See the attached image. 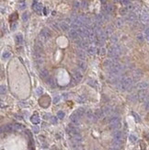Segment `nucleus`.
Instances as JSON below:
<instances>
[{
	"mask_svg": "<svg viewBox=\"0 0 149 150\" xmlns=\"http://www.w3.org/2000/svg\"><path fill=\"white\" fill-rule=\"evenodd\" d=\"M51 38V31H49L47 28L42 29L40 32V35H39V40H41L43 43H45L48 41V40Z\"/></svg>",
	"mask_w": 149,
	"mask_h": 150,
	"instance_id": "f257e3e1",
	"label": "nucleus"
},
{
	"mask_svg": "<svg viewBox=\"0 0 149 150\" xmlns=\"http://www.w3.org/2000/svg\"><path fill=\"white\" fill-rule=\"evenodd\" d=\"M137 96H138V100L141 102H145V101L149 100V93L146 91V89L139 90Z\"/></svg>",
	"mask_w": 149,
	"mask_h": 150,
	"instance_id": "f03ea898",
	"label": "nucleus"
},
{
	"mask_svg": "<svg viewBox=\"0 0 149 150\" xmlns=\"http://www.w3.org/2000/svg\"><path fill=\"white\" fill-rule=\"evenodd\" d=\"M73 77L76 79L77 82H80L83 78L82 74L80 73V71H78L77 69H74V70H73Z\"/></svg>",
	"mask_w": 149,
	"mask_h": 150,
	"instance_id": "7ed1b4c3",
	"label": "nucleus"
},
{
	"mask_svg": "<svg viewBox=\"0 0 149 150\" xmlns=\"http://www.w3.org/2000/svg\"><path fill=\"white\" fill-rule=\"evenodd\" d=\"M112 136H113V140H116V141H120V142H122V140H123V133L121 132V131H114V133L112 134Z\"/></svg>",
	"mask_w": 149,
	"mask_h": 150,
	"instance_id": "20e7f679",
	"label": "nucleus"
},
{
	"mask_svg": "<svg viewBox=\"0 0 149 150\" xmlns=\"http://www.w3.org/2000/svg\"><path fill=\"white\" fill-rule=\"evenodd\" d=\"M78 36H79V34H78L77 30H75V29H71L70 31H68V37L73 41H75Z\"/></svg>",
	"mask_w": 149,
	"mask_h": 150,
	"instance_id": "39448f33",
	"label": "nucleus"
},
{
	"mask_svg": "<svg viewBox=\"0 0 149 150\" xmlns=\"http://www.w3.org/2000/svg\"><path fill=\"white\" fill-rule=\"evenodd\" d=\"M149 87V84L146 81H141V82H138L136 84L135 88L139 89V90H142V89H146V88Z\"/></svg>",
	"mask_w": 149,
	"mask_h": 150,
	"instance_id": "423d86ee",
	"label": "nucleus"
},
{
	"mask_svg": "<svg viewBox=\"0 0 149 150\" xmlns=\"http://www.w3.org/2000/svg\"><path fill=\"white\" fill-rule=\"evenodd\" d=\"M32 8H33V10L35 11L37 14L41 15V11H42V5H41V3L33 4V5H32Z\"/></svg>",
	"mask_w": 149,
	"mask_h": 150,
	"instance_id": "0eeeda50",
	"label": "nucleus"
},
{
	"mask_svg": "<svg viewBox=\"0 0 149 150\" xmlns=\"http://www.w3.org/2000/svg\"><path fill=\"white\" fill-rule=\"evenodd\" d=\"M140 20L144 23H148L149 22V14L146 12H142L140 14Z\"/></svg>",
	"mask_w": 149,
	"mask_h": 150,
	"instance_id": "6e6552de",
	"label": "nucleus"
},
{
	"mask_svg": "<svg viewBox=\"0 0 149 150\" xmlns=\"http://www.w3.org/2000/svg\"><path fill=\"white\" fill-rule=\"evenodd\" d=\"M114 63L111 59H109V60H106V61H104V64H103V65H104V67L106 68V69H108V70H110L111 68L113 67V65H114Z\"/></svg>",
	"mask_w": 149,
	"mask_h": 150,
	"instance_id": "1a4fd4ad",
	"label": "nucleus"
},
{
	"mask_svg": "<svg viewBox=\"0 0 149 150\" xmlns=\"http://www.w3.org/2000/svg\"><path fill=\"white\" fill-rule=\"evenodd\" d=\"M70 121H71V123L73 124H75V125H79V117L77 116L76 113L72 114L71 116H70Z\"/></svg>",
	"mask_w": 149,
	"mask_h": 150,
	"instance_id": "9d476101",
	"label": "nucleus"
},
{
	"mask_svg": "<svg viewBox=\"0 0 149 150\" xmlns=\"http://www.w3.org/2000/svg\"><path fill=\"white\" fill-rule=\"evenodd\" d=\"M136 19H137V17H136L135 13H134V12H131L130 14H128L127 18H126V20L128 21H130V22H134V21L136 20Z\"/></svg>",
	"mask_w": 149,
	"mask_h": 150,
	"instance_id": "9b49d317",
	"label": "nucleus"
},
{
	"mask_svg": "<svg viewBox=\"0 0 149 150\" xmlns=\"http://www.w3.org/2000/svg\"><path fill=\"white\" fill-rule=\"evenodd\" d=\"M77 55L80 60H85V59L87 58L86 52H84V51H82V50H78V51L77 52Z\"/></svg>",
	"mask_w": 149,
	"mask_h": 150,
	"instance_id": "f8f14e48",
	"label": "nucleus"
},
{
	"mask_svg": "<svg viewBox=\"0 0 149 150\" xmlns=\"http://www.w3.org/2000/svg\"><path fill=\"white\" fill-rule=\"evenodd\" d=\"M59 25H60V29H61L62 31H69V25L67 24V22H65V21H62Z\"/></svg>",
	"mask_w": 149,
	"mask_h": 150,
	"instance_id": "ddd939ff",
	"label": "nucleus"
},
{
	"mask_svg": "<svg viewBox=\"0 0 149 150\" xmlns=\"http://www.w3.org/2000/svg\"><path fill=\"white\" fill-rule=\"evenodd\" d=\"M94 114L96 115V117L98 118V119H101V118H103V116H104V111H103V110H100V109H98L95 111V112H94Z\"/></svg>",
	"mask_w": 149,
	"mask_h": 150,
	"instance_id": "4468645a",
	"label": "nucleus"
},
{
	"mask_svg": "<svg viewBox=\"0 0 149 150\" xmlns=\"http://www.w3.org/2000/svg\"><path fill=\"white\" fill-rule=\"evenodd\" d=\"M40 76H41V78H44L46 79L47 78H49V72L47 69H41L40 71Z\"/></svg>",
	"mask_w": 149,
	"mask_h": 150,
	"instance_id": "2eb2a0df",
	"label": "nucleus"
},
{
	"mask_svg": "<svg viewBox=\"0 0 149 150\" xmlns=\"http://www.w3.org/2000/svg\"><path fill=\"white\" fill-rule=\"evenodd\" d=\"M77 65H78V67L80 68L81 70H83V71H85V70L87 69V64H86V62H84V60H80V61H78V63H77Z\"/></svg>",
	"mask_w": 149,
	"mask_h": 150,
	"instance_id": "dca6fc26",
	"label": "nucleus"
},
{
	"mask_svg": "<svg viewBox=\"0 0 149 150\" xmlns=\"http://www.w3.org/2000/svg\"><path fill=\"white\" fill-rule=\"evenodd\" d=\"M46 83H47V85H49V86L52 87V88H54V87H55L54 79H53L52 78H51V77H49V78H46Z\"/></svg>",
	"mask_w": 149,
	"mask_h": 150,
	"instance_id": "f3484780",
	"label": "nucleus"
},
{
	"mask_svg": "<svg viewBox=\"0 0 149 150\" xmlns=\"http://www.w3.org/2000/svg\"><path fill=\"white\" fill-rule=\"evenodd\" d=\"M109 123H110V124H114L121 123V121H120V118H119L118 116H113V117H111V118L110 119Z\"/></svg>",
	"mask_w": 149,
	"mask_h": 150,
	"instance_id": "a211bd4d",
	"label": "nucleus"
},
{
	"mask_svg": "<svg viewBox=\"0 0 149 150\" xmlns=\"http://www.w3.org/2000/svg\"><path fill=\"white\" fill-rule=\"evenodd\" d=\"M142 76H143V73H142L141 70H139V69L135 70L134 72V79H139Z\"/></svg>",
	"mask_w": 149,
	"mask_h": 150,
	"instance_id": "6ab92c4d",
	"label": "nucleus"
},
{
	"mask_svg": "<svg viewBox=\"0 0 149 150\" xmlns=\"http://www.w3.org/2000/svg\"><path fill=\"white\" fill-rule=\"evenodd\" d=\"M87 52L90 55H95L97 53V48L95 46H89V48L87 49Z\"/></svg>",
	"mask_w": 149,
	"mask_h": 150,
	"instance_id": "aec40b11",
	"label": "nucleus"
},
{
	"mask_svg": "<svg viewBox=\"0 0 149 150\" xmlns=\"http://www.w3.org/2000/svg\"><path fill=\"white\" fill-rule=\"evenodd\" d=\"M79 45H80V47H82L83 49H88L89 48V41H86V40H82L81 43Z\"/></svg>",
	"mask_w": 149,
	"mask_h": 150,
	"instance_id": "412c9836",
	"label": "nucleus"
},
{
	"mask_svg": "<svg viewBox=\"0 0 149 150\" xmlns=\"http://www.w3.org/2000/svg\"><path fill=\"white\" fill-rule=\"evenodd\" d=\"M15 40L18 44H21L23 42V36H22V34H20V33L19 34H17L15 37Z\"/></svg>",
	"mask_w": 149,
	"mask_h": 150,
	"instance_id": "4be33fe9",
	"label": "nucleus"
},
{
	"mask_svg": "<svg viewBox=\"0 0 149 150\" xmlns=\"http://www.w3.org/2000/svg\"><path fill=\"white\" fill-rule=\"evenodd\" d=\"M14 128V126H12L11 124H6V125H5V126H3L2 128H1V131L2 132H8V131H11V130Z\"/></svg>",
	"mask_w": 149,
	"mask_h": 150,
	"instance_id": "5701e85b",
	"label": "nucleus"
},
{
	"mask_svg": "<svg viewBox=\"0 0 149 150\" xmlns=\"http://www.w3.org/2000/svg\"><path fill=\"white\" fill-rule=\"evenodd\" d=\"M75 113L77 114V115L78 116V117H79V118H81L83 115L86 113V111H85V110L83 109V108H79L78 110H77V111H76Z\"/></svg>",
	"mask_w": 149,
	"mask_h": 150,
	"instance_id": "b1692460",
	"label": "nucleus"
},
{
	"mask_svg": "<svg viewBox=\"0 0 149 150\" xmlns=\"http://www.w3.org/2000/svg\"><path fill=\"white\" fill-rule=\"evenodd\" d=\"M103 111H104V113L106 114V115H110V114L112 112V109L110 106H105L103 108Z\"/></svg>",
	"mask_w": 149,
	"mask_h": 150,
	"instance_id": "393cba45",
	"label": "nucleus"
},
{
	"mask_svg": "<svg viewBox=\"0 0 149 150\" xmlns=\"http://www.w3.org/2000/svg\"><path fill=\"white\" fill-rule=\"evenodd\" d=\"M113 10H114V7L112 5H110V4H109V5L105 7V11L107 13H111V12H113Z\"/></svg>",
	"mask_w": 149,
	"mask_h": 150,
	"instance_id": "a878e982",
	"label": "nucleus"
},
{
	"mask_svg": "<svg viewBox=\"0 0 149 150\" xmlns=\"http://www.w3.org/2000/svg\"><path fill=\"white\" fill-rule=\"evenodd\" d=\"M115 24H116V27H118V28H122L124 24V20H123V19H118V20H116V22H115Z\"/></svg>",
	"mask_w": 149,
	"mask_h": 150,
	"instance_id": "bb28decb",
	"label": "nucleus"
},
{
	"mask_svg": "<svg viewBox=\"0 0 149 150\" xmlns=\"http://www.w3.org/2000/svg\"><path fill=\"white\" fill-rule=\"evenodd\" d=\"M31 123L34 124H38L40 123V119H39L38 116H32L31 118Z\"/></svg>",
	"mask_w": 149,
	"mask_h": 150,
	"instance_id": "cd10ccee",
	"label": "nucleus"
},
{
	"mask_svg": "<svg viewBox=\"0 0 149 150\" xmlns=\"http://www.w3.org/2000/svg\"><path fill=\"white\" fill-rule=\"evenodd\" d=\"M144 39L147 41H149V28H146V29L144 30Z\"/></svg>",
	"mask_w": 149,
	"mask_h": 150,
	"instance_id": "c85d7f7f",
	"label": "nucleus"
},
{
	"mask_svg": "<svg viewBox=\"0 0 149 150\" xmlns=\"http://www.w3.org/2000/svg\"><path fill=\"white\" fill-rule=\"evenodd\" d=\"M129 140H130V142H132V143H135V142L137 141V137H136V135H129Z\"/></svg>",
	"mask_w": 149,
	"mask_h": 150,
	"instance_id": "c756f323",
	"label": "nucleus"
},
{
	"mask_svg": "<svg viewBox=\"0 0 149 150\" xmlns=\"http://www.w3.org/2000/svg\"><path fill=\"white\" fill-rule=\"evenodd\" d=\"M127 12H128V9H127L126 7H123V8L120 9V14H121L122 16L127 15Z\"/></svg>",
	"mask_w": 149,
	"mask_h": 150,
	"instance_id": "7c9ffc66",
	"label": "nucleus"
},
{
	"mask_svg": "<svg viewBox=\"0 0 149 150\" xmlns=\"http://www.w3.org/2000/svg\"><path fill=\"white\" fill-rule=\"evenodd\" d=\"M129 99H130L131 101H135V100H137V99H138L137 94H133V95H131V96L129 97Z\"/></svg>",
	"mask_w": 149,
	"mask_h": 150,
	"instance_id": "2f4dec72",
	"label": "nucleus"
},
{
	"mask_svg": "<svg viewBox=\"0 0 149 150\" xmlns=\"http://www.w3.org/2000/svg\"><path fill=\"white\" fill-rule=\"evenodd\" d=\"M57 118H59V119H64V118H65V112L62 111H59L57 112Z\"/></svg>",
	"mask_w": 149,
	"mask_h": 150,
	"instance_id": "473e14b6",
	"label": "nucleus"
},
{
	"mask_svg": "<svg viewBox=\"0 0 149 150\" xmlns=\"http://www.w3.org/2000/svg\"><path fill=\"white\" fill-rule=\"evenodd\" d=\"M0 92H1V95H4L6 92V88L5 85H1L0 87Z\"/></svg>",
	"mask_w": 149,
	"mask_h": 150,
	"instance_id": "72a5a7b5",
	"label": "nucleus"
},
{
	"mask_svg": "<svg viewBox=\"0 0 149 150\" xmlns=\"http://www.w3.org/2000/svg\"><path fill=\"white\" fill-rule=\"evenodd\" d=\"M3 59H5V60H6V59H8L9 57L11 56V53L9 52H5L4 53H3Z\"/></svg>",
	"mask_w": 149,
	"mask_h": 150,
	"instance_id": "f704fd0d",
	"label": "nucleus"
},
{
	"mask_svg": "<svg viewBox=\"0 0 149 150\" xmlns=\"http://www.w3.org/2000/svg\"><path fill=\"white\" fill-rule=\"evenodd\" d=\"M60 99H61V97L60 96H55L54 98H53V99H52V102L54 104H57V103H59V101H60Z\"/></svg>",
	"mask_w": 149,
	"mask_h": 150,
	"instance_id": "c9c22d12",
	"label": "nucleus"
},
{
	"mask_svg": "<svg viewBox=\"0 0 149 150\" xmlns=\"http://www.w3.org/2000/svg\"><path fill=\"white\" fill-rule=\"evenodd\" d=\"M85 99H86V98H85L84 96H78V97H77V102H78V103H83V102L85 101Z\"/></svg>",
	"mask_w": 149,
	"mask_h": 150,
	"instance_id": "e433bc0d",
	"label": "nucleus"
},
{
	"mask_svg": "<svg viewBox=\"0 0 149 150\" xmlns=\"http://www.w3.org/2000/svg\"><path fill=\"white\" fill-rule=\"evenodd\" d=\"M106 53H107V51H106V49L102 47L101 49H100V51H99V54H100V56H104V55H106Z\"/></svg>",
	"mask_w": 149,
	"mask_h": 150,
	"instance_id": "4c0bfd02",
	"label": "nucleus"
},
{
	"mask_svg": "<svg viewBox=\"0 0 149 150\" xmlns=\"http://www.w3.org/2000/svg\"><path fill=\"white\" fill-rule=\"evenodd\" d=\"M28 20H29V14H28L27 12H25V13L22 15V20L24 21V22H26V21H28Z\"/></svg>",
	"mask_w": 149,
	"mask_h": 150,
	"instance_id": "58836bf2",
	"label": "nucleus"
},
{
	"mask_svg": "<svg viewBox=\"0 0 149 150\" xmlns=\"http://www.w3.org/2000/svg\"><path fill=\"white\" fill-rule=\"evenodd\" d=\"M136 39H137V41H139L140 42H142V41H144V36L143 34H138L137 37H136Z\"/></svg>",
	"mask_w": 149,
	"mask_h": 150,
	"instance_id": "ea45409f",
	"label": "nucleus"
},
{
	"mask_svg": "<svg viewBox=\"0 0 149 150\" xmlns=\"http://www.w3.org/2000/svg\"><path fill=\"white\" fill-rule=\"evenodd\" d=\"M26 7V3L24 1H21L20 3H19V9H25Z\"/></svg>",
	"mask_w": 149,
	"mask_h": 150,
	"instance_id": "a19ab883",
	"label": "nucleus"
},
{
	"mask_svg": "<svg viewBox=\"0 0 149 150\" xmlns=\"http://www.w3.org/2000/svg\"><path fill=\"white\" fill-rule=\"evenodd\" d=\"M110 41H112V43H117V41H118V37L116 36V35H112V36L110 37Z\"/></svg>",
	"mask_w": 149,
	"mask_h": 150,
	"instance_id": "79ce46f5",
	"label": "nucleus"
},
{
	"mask_svg": "<svg viewBox=\"0 0 149 150\" xmlns=\"http://www.w3.org/2000/svg\"><path fill=\"white\" fill-rule=\"evenodd\" d=\"M42 92H43V89H42L41 88H38L36 89V94L38 95V96L41 95V94H42Z\"/></svg>",
	"mask_w": 149,
	"mask_h": 150,
	"instance_id": "37998d69",
	"label": "nucleus"
},
{
	"mask_svg": "<svg viewBox=\"0 0 149 150\" xmlns=\"http://www.w3.org/2000/svg\"><path fill=\"white\" fill-rule=\"evenodd\" d=\"M121 3L124 6H128L130 5V0H121Z\"/></svg>",
	"mask_w": 149,
	"mask_h": 150,
	"instance_id": "c03bdc74",
	"label": "nucleus"
},
{
	"mask_svg": "<svg viewBox=\"0 0 149 150\" xmlns=\"http://www.w3.org/2000/svg\"><path fill=\"white\" fill-rule=\"evenodd\" d=\"M111 32H112V29H111L110 27H109L108 29H107V30L105 31V33H106V35H110V34Z\"/></svg>",
	"mask_w": 149,
	"mask_h": 150,
	"instance_id": "a18cd8bd",
	"label": "nucleus"
},
{
	"mask_svg": "<svg viewBox=\"0 0 149 150\" xmlns=\"http://www.w3.org/2000/svg\"><path fill=\"white\" fill-rule=\"evenodd\" d=\"M14 129L15 130H20L22 129V125L21 124H17L14 125Z\"/></svg>",
	"mask_w": 149,
	"mask_h": 150,
	"instance_id": "49530a36",
	"label": "nucleus"
},
{
	"mask_svg": "<svg viewBox=\"0 0 149 150\" xmlns=\"http://www.w3.org/2000/svg\"><path fill=\"white\" fill-rule=\"evenodd\" d=\"M17 26H18V24H17L16 22L12 23V24H11V30H12L13 31H16V30H17Z\"/></svg>",
	"mask_w": 149,
	"mask_h": 150,
	"instance_id": "de8ad7c7",
	"label": "nucleus"
},
{
	"mask_svg": "<svg viewBox=\"0 0 149 150\" xmlns=\"http://www.w3.org/2000/svg\"><path fill=\"white\" fill-rule=\"evenodd\" d=\"M144 107L146 111H149V100H147V101H145V102H144Z\"/></svg>",
	"mask_w": 149,
	"mask_h": 150,
	"instance_id": "09e8293b",
	"label": "nucleus"
},
{
	"mask_svg": "<svg viewBox=\"0 0 149 150\" xmlns=\"http://www.w3.org/2000/svg\"><path fill=\"white\" fill-rule=\"evenodd\" d=\"M51 121L52 124H57V118L56 117H51Z\"/></svg>",
	"mask_w": 149,
	"mask_h": 150,
	"instance_id": "8fccbe9b",
	"label": "nucleus"
},
{
	"mask_svg": "<svg viewBox=\"0 0 149 150\" xmlns=\"http://www.w3.org/2000/svg\"><path fill=\"white\" fill-rule=\"evenodd\" d=\"M133 115L134 116V118H135V120H136V122H140V117H139L137 114L134 113V112H133Z\"/></svg>",
	"mask_w": 149,
	"mask_h": 150,
	"instance_id": "3c124183",
	"label": "nucleus"
},
{
	"mask_svg": "<svg viewBox=\"0 0 149 150\" xmlns=\"http://www.w3.org/2000/svg\"><path fill=\"white\" fill-rule=\"evenodd\" d=\"M32 130H33V132H34L35 134H37V133H39V127H38V126H33V128H32Z\"/></svg>",
	"mask_w": 149,
	"mask_h": 150,
	"instance_id": "603ef678",
	"label": "nucleus"
},
{
	"mask_svg": "<svg viewBox=\"0 0 149 150\" xmlns=\"http://www.w3.org/2000/svg\"><path fill=\"white\" fill-rule=\"evenodd\" d=\"M49 118H50V114H44V115H43V119L47 120V119H49Z\"/></svg>",
	"mask_w": 149,
	"mask_h": 150,
	"instance_id": "864d4df0",
	"label": "nucleus"
},
{
	"mask_svg": "<svg viewBox=\"0 0 149 150\" xmlns=\"http://www.w3.org/2000/svg\"><path fill=\"white\" fill-rule=\"evenodd\" d=\"M82 7H84V8H85V7H87V1H83Z\"/></svg>",
	"mask_w": 149,
	"mask_h": 150,
	"instance_id": "5fc2aeb1",
	"label": "nucleus"
},
{
	"mask_svg": "<svg viewBox=\"0 0 149 150\" xmlns=\"http://www.w3.org/2000/svg\"><path fill=\"white\" fill-rule=\"evenodd\" d=\"M127 9H128V10H133V9H134V7H133L132 5H128Z\"/></svg>",
	"mask_w": 149,
	"mask_h": 150,
	"instance_id": "6e6d98bb",
	"label": "nucleus"
},
{
	"mask_svg": "<svg viewBox=\"0 0 149 150\" xmlns=\"http://www.w3.org/2000/svg\"><path fill=\"white\" fill-rule=\"evenodd\" d=\"M80 7V4H79V3H78V2H77V1H76V2H75V7Z\"/></svg>",
	"mask_w": 149,
	"mask_h": 150,
	"instance_id": "4d7b16f0",
	"label": "nucleus"
},
{
	"mask_svg": "<svg viewBox=\"0 0 149 150\" xmlns=\"http://www.w3.org/2000/svg\"><path fill=\"white\" fill-rule=\"evenodd\" d=\"M62 97L64 98H67V97H68V94H67V93H64L62 95Z\"/></svg>",
	"mask_w": 149,
	"mask_h": 150,
	"instance_id": "13d9d810",
	"label": "nucleus"
},
{
	"mask_svg": "<svg viewBox=\"0 0 149 150\" xmlns=\"http://www.w3.org/2000/svg\"><path fill=\"white\" fill-rule=\"evenodd\" d=\"M109 150H119V149L117 148V147H114V146H112V147H110Z\"/></svg>",
	"mask_w": 149,
	"mask_h": 150,
	"instance_id": "bf43d9fd",
	"label": "nucleus"
},
{
	"mask_svg": "<svg viewBox=\"0 0 149 150\" xmlns=\"http://www.w3.org/2000/svg\"><path fill=\"white\" fill-rule=\"evenodd\" d=\"M53 28H54V29H57V30H58V27H57L56 24H53Z\"/></svg>",
	"mask_w": 149,
	"mask_h": 150,
	"instance_id": "052dcab7",
	"label": "nucleus"
},
{
	"mask_svg": "<svg viewBox=\"0 0 149 150\" xmlns=\"http://www.w3.org/2000/svg\"><path fill=\"white\" fill-rule=\"evenodd\" d=\"M115 2H121V0H114Z\"/></svg>",
	"mask_w": 149,
	"mask_h": 150,
	"instance_id": "680f3d73",
	"label": "nucleus"
},
{
	"mask_svg": "<svg viewBox=\"0 0 149 150\" xmlns=\"http://www.w3.org/2000/svg\"><path fill=\"white\" fill-rule=\"evenodd\" d=\"M100 1H102V2H104V1H105V0H100Z\"/></svg>",
	"mask_w": 149,
	"mask_h": 150,
	"instance_id": "e2e57ef3",
	"label": "nucleus"
}]
</instances>
